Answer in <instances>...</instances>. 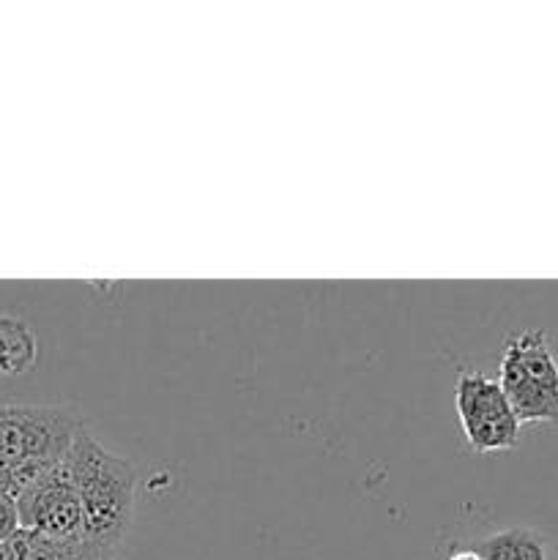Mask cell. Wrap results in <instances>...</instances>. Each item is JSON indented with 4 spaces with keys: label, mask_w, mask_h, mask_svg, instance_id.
Listing matches in <instances>:
<instances>
[{
    "label": "cell",
    "mask_w": 558,
    "mask_h": 560,
    "mask_svg": "<svg viewBox=\"0 0 558 560\" xmlns=\"http://www.w3.org/2000/svg\"><path fill=\"white\" fill-rule=\"evenodd\" d=\"M0 560H5V545H0Z\"/></svg>",
    "instance_id": "11"
},
{
    "label": "cell",
    "mask_w": 558,
    "mask_h": 560,
    "mask_svg": "<svg viewBox=\"0 0 558 560\" xmlns=\"http://www.w3.org/2000/svg\"><path fill=\"white\" fill-rule=\"evenodd\" d=\"M470 550L481 560H550L547 541L531 528H507L485 536Z\"/></svg>",
    "instance_id": "8"
},
{
    "label": "cell",
    "mask_w": 558,
    "mask_h": 560,
    "mask_svg": "<svg viewBox=\"0 0 558 560\" xmlns=\"http://www.w3.org/2000/svg\"><path fill=\"white\" fill-rule=\"evenodd\" d=\"M66 468L85 512V541L113 552L129 534L137 506V470L85 430L66 454Z\"/></svg>",
    "instance_id": "1"
},
{
    "label": "cell",
    "mask_w": 558,
    "mask_h": 560,
    "mask_svg": "<svg viewBox=\"0 0 558 560\" xmlns=\"http://www.w3.org/2000/svg\"><path fill=\"white\" fill-rule=\"evenodd\" d=\"M498 386L520 424H558V355L542 328L507 339Z\"/></svg>",
    "instance_id": "3"
},
{
    "label": "cell",
    "mask_w": 558,
    "mask_h": 560,
    "mask_svg": "<svg viewBox=\"0 0 558 560\" xmlns=\"http://www.w3.org/2000/svg\"><path fill=\"white\" fill-rule=\"evenodd\" d=\"M20 530V517H16V501L0 492V545L11 539Z\"/></svg>",
    "instance_id": "9"
},
{
    "label": "cell",
    "mask_w": 558,
    "mask_h": 560,
    "mask_svg": "<svg viewBox=\"0 0 558 560\" xmlns=\"http://www.w3.org/2000/svg\"><path fill=\"white\" fill-rule=\"evenodd\" d=\"M107 560H113V558H107Z\"/></svg>",
    "instance_id": "12"
},
{
    "label": "cell",
    "mask_w": 558,
    "mask_h": 560,
    "mask_svg": "<svg viewBox=\"0 0 558 560\" xmlns=\"http://www.w3.org/2000/svg\"><path fill=\"white\" fill-rule=\"evenodd\" d=\"M85 430L80 413L60 405H0V492L20 498L60 465Z\"/></svg>",
    "instance_id": "2"
},
{
    "label": "cell",
    "mask_w": 558,
    "mask_h": 560,
    "mask_svg": "<svg viewBox=\"0 0 558 560\" xmlns=\"http://www.w3.org/2000/svg\"><path fill=\"white\" fill-rule=\"evenodd\" d=\"M113 552H104L93 547L91 541L77 539H47V536L31 534V530H16L5 541V560H107Z\"/></svg>",
    "instance_id": "6"
},
{
    "label": "cell",
    "mask_w": 558,
    "mask_h": 560,
    "mask_svg": "<svg viewBox=\"0 0 558 560\" xmlns=\"http://www.w3.org/2000/svg\"><path fill=\"white\" fill-rule=\"evenodd\" d=\"M38 361V339L31 323L0 315V377H20Z\"/></svg>",
    "instance_id": "7"
},
{
    "label": "cell",
    "mask_w": 558,
    "mask_h": 560,
    "mask_svg": "<svg viewBox=\"0 0 558 560\" xmlns=\"http://www.w3.org/2000/svg\"><path fill=\"white\" fill-rule=\"evenodd\" d=\"M454 405L465 441L476 454H498L518 446L523 424L498 386V377L474 370L460 372Z\"/></svg>",
    "instance_id": "4"
},
{
    "label": "cell",
    "mask_w": 558,
    "mask_h": 560,
    "mask_svg": "<svg viewBox=\"0 0 558 560\" xmlns=\"http://www.w3.org/2000/svg\"><path fill=\"white\" fill-rule=\"evenodd\" d=\"M16 517L20 530L47 539H85V512L66 463L55 465L16 498Z\"/></svg>",
    "instance_id": "5"
},
{
    "label": "cell",
    "mask_w": 558,
    "mask_h": 560,
    "mask_svg": "<svg viewBox=\"0 0 558 560\" xmlns=\"http://www.w3.org/2000/svg\"><path fill=\"white\" fill-rule=\"evenodd\" d=\"M446 560H481V558L476 556L474 550H457V552H452Z\"/></svg>",
    "instance_id": "10"
}]
</instances>
